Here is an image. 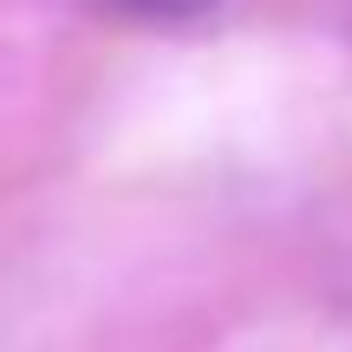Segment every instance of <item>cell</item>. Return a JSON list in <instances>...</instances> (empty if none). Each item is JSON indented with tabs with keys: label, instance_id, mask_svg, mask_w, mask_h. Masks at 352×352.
Returning a JSON list of instances; mask_svg holds the SVG:
<instances>
[{
	"label": "cell",
	"instance_id": "obj_1",
	"mask_svg": "<svg viewBox=\"0 0 352 352\" xmlns=\"http://www.w3.org/2000/svg\"><path fill=\"white\" fill-rule=\"evenodd\" d=\"M124 7L151 13V20H202V13L222 7V0H124Z\"/></svg>",
	"mask_w": 352,
	"mask_h": 352
}]
</instances>
